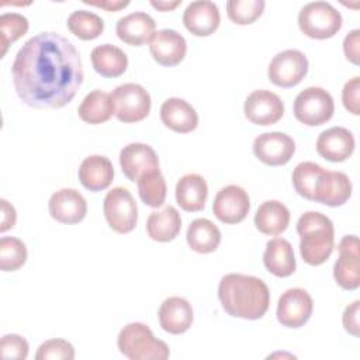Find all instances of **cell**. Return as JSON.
Wrapping results in <instances>:
<instances>
[{
    "instance_id": "obj_1",
    "label": "cell",
    "mask_w": 360,
    "mask_h": 360,
    "mask_svg": "<svg viewBox=\"0 0 360 360\" xmlns=\"http://www.w3.org/2000/svg\"><path fill=\"white\" fill-rule=\"evenodd\" d=\"M11 75L22 103L38 110L69 104L84 77L77 49L58 32H39L30 38L18 49Z\"/></svg>"
},
{
    "instance_id": "obj_2",
    "label": "cell",
    "mask_w": 360,
    "mask_h": 360,
    "mask_svg": "<svg viewBox=\"0 0 360 360\" xmlns=\"http://www.w3.org/2000/svg\"><path fill=\"white\" fill-rule=\"evenodd\" d=\"M218 298L228 315L250 321L260 319L270 305L267 284L259 277L240 273H229L221 278Z\"/></svg>"
},
{
    "instance_id": "obj_3",
    "label": "cell",
    "mask_w": 360,
    "mask_h": 360,
    "mask_svg": "<svg viewBox=\"0 0 360 360\" xmlns=\"http://www.w3.org/2000/svg\"><path fill=\"white\" fill-rule=\"evenodd\" d=\"M300 253L305 263L319 266L325 263L335 248V228L322 212L307 211L297 221Z\"/></svg>"
},
{
    "instance_id": "obj_4",
    "label": "cell",
    "mask_w": 360,
    "mask_h": 360,
    "mask_svg": "<svg viewBox=\"0 0 360 360\" xmlns=\"http://www.w3.org/2000/svg\"><path fill=\"white\" fill-rule=\"evenodd\" d=\"M120 352L131 360H166L169 346L153 336L150 328L142 322L125 325L117 338Z\"/></svg>"
},
{
    "instance_id": "obj_5",
    "label": "cell",
    "mask_w": 360,
    "mask_h": 360,
    "mask_svg": "<svg viewBox=\"0 0 360 360\" xmlns=\"http://www.w3.org/2000/svg\"><path fill=\"white\" fill-rule=\"evenodd\" d=\"M342 14L328 1L307 3L298 13V27L314 39L332 38L342 28Z\"/></svg>"
},
{
    "instance_id": "obj_6",
    "label": "cell",
    "mask_w": 360,
    "mask_h": 360,
    "mask_svg": "<svg viewBox=\"0 0 360 360\" xmlns=\"http://www.w3.org/2000/svg\"><path fill=\"white\" fill-rule=\"evenodd\" d=\"M335 112V103L329 91L311 86L300 91L294 100L295 118L308 127L328 122Z\"/></svg>"
},
{
    "instance_id": "obj_7",
    "label": "cell",
    "mask_w": 360,
    "mask_h": 360,
    "mask_svg": "<svg viewBox=\"0 0 360 360\" xmlns=\"http://www.w3.org/2000/svg\"><path fill=\"white\" fill-rule=\"evenodd\" d=\"M111 97L115 105L114 115L121 122H139L150 112V94L138 83H124L117 86L111 93Z\"/></svg>"
},
{
    "instance_id": "obj_8",
    "label": "cell",
    "mask_w": 360,
    "mask_h": 360,
    "mask_svg": "<svg viewBox=\"0 0 360 360\" xmlns=\"http://www.w3.org/2000/svg\"><path fill=\"white\" fill-rule=\"evenodd\" d=\"M103 211L110 228L118 233H128L136 226L138 207L125 187H114L105 194Z\"/></svg>"
},
{
    "instance_id": "obj_9",
    "label": "cell",
    "mask_w": 360,
    "mask_h": 360,
    "mask_svg": "<svg viewBox=\"0 0 360 360\" xmlns=\"http://www.w3.org/2000/svg\"><path fill=\"white\" fill-rule=\"evenodd\" d=\"M308 72V59L298 49H285L278 52L270 60L267 76L278 87L288 89L297 86Z\"/></svg>"
},
{
    "instance_id": "obj_10",
    "label": "cell",
    "mask_w": 360,
    "mask_h": 360,
    "mask_svg": "<svg viewBox=\"0 0 360 360\" xmlns=\"http://www.w3.org/2000/svg\"><path fill=\"white\" fill-rule=\"evenodd\" d=\"M314 311L312 297L307 290L294 287L284 291L277 302V319L285 328H301L304 326Z\"/></svg>"
},
{
    "instance_id": "obj_11",
    "label": "cell",
    "mask_w": 360,
    "mask_h": 360,
    "mask_svg": "<svg viewBox=\"0 0 360 360\" xmlns=\"http://www.w3.org/2000/svg\"><path fill=\"white\" fill-rule=\"evenodd\" d=\"M294 152L295 142L284 132H264L253 141L255 156L267 166H283L288 163Z\"/></svg>"
},
{
    "instance_id": "obj_12",
    "label": "cell",
    "mask_w": 360,
    "mask_h": 360,
    "mask_svg": "<svg viewBox=\"0 0 360 360\" xmlns=\"http://www.w3.org/2000/svg\"><path fill=\"white\" fill-rule=\"evenodd\" d=\"M243 111L245 117L252 124L266 127L281 120L284 114V103L276 93L259 89L246 97Z\"/></svg>"
},
{
    "instance_id": "obj_13",
    "label": "cell",
    "mask_w": 360,
    "mask_h": 360,
    "mask_svg": "<svg viewBox=\"0 0 360 360\" xmlns=\"http://www.w3.org/2000/svg\"><path fill=\"white\" fill-rule=\"evenodd\" d=\"M250 210L248 193L236 184L222 187L212 202L214 215L224 224L242 222Z\"/></svg>"
},
{
    "instance_id": "obj_14",
    "label": "cell",
    "mask_w": 360,
    "mask_h": 360,
    "mask_svg": "<svg viewBox=\"0 0 360 360\" xmlns=\"http://www.w3.org/2000/svg\"><path fill=\"white\" fill-rule=\"evenodd\" d=\"M339 257L333 266L335 281L343 290H356L360 285L359 276V238L345 235L339 242Z\"/></svg>"
},
{
    "instance_id": "obj_15",
    "label": "cell",
    "mask_w": 360,
    "mask_h": 360,
    "mask_svg": "<svg viewBox=\"0 0 360 360\" xmlns=\"http://www.w3.org/2000/svg\"><path fill=\"white\" fill-rule=\"evenodd\" d=\"M120 165L128 180L138 181L143 174L159 169V158L152 146L132 142L121 149Z\"/></svg>"
},
{
    "instance_id": "obj_16",
    "label": "cell",
    "mask_w": 360,
    "mask_h": 360,
    "mask_svg": "<svg viewBox=\"0 0 360 360\" xmlns=\"http://www.w3.org/2000/svg\"><path fill=\"white\" fill-rule=\"evenodd\" d=\"M51 217L60 224H77L87 214L86 198L75 188H60L55 191L48 202Z\"/></svg>"
},
{
    "instance_id": "obj_17",
    "label": "cell",
    "mask_w": 360,
    "mask_h": 360,
    "mask_svg": "<svg viewBox=\"0 0 360 360\" xmlns=\"http://www.w3.org/2000/svg\"><path fill=\"white\" fill-rule=\"evenodd\" d=\"M352 188V181L346 173L323 170L316 181L312 201L328 207H339L350 198Z\"/></svg>"
},
{
    "instance_id": "obj_18",
    "label": "cell",
    "mask_w": 360,
    "mask_h": 360,
    "mask_svg": "<svg viewBox=\"0 0 360 360\" xmlns=\"http://www.w3.org/2000/svg\"><path fill=\"white\" fill-rule=\"evenodd\" d=\"M149 51L155 62L162 66L179 65L187 52V42L181 34L174 30L163 28L155 32Z\"/></svg>"
},
{
    "instance_id": "obj_19",
    "label": "cell",
    "mask_w": 360,
    "mask_h": 360,
    "mask_svg": "<svg viewBox=\"0 0 360 360\" xmlns=\"http://www.w3.org/2000/svg\"><path fill=\"white\" fill-rule=\"evenodd\" d=\"M218 6L210 0L191 1L183 13L184 27L195 37H208L219 27Z\"/></svg>"
},
{
    "instance_id": "obj_20",
    "label": "cell",
    "mask_w": 360,
    "mask_h": 360,
    "mask_svg": "<svg viewBox=\"0 0 360 360\" xmlns=\"http://www.w3.org/2000/svg\"><path fill=\"white\" fill-rule=\"evenodd\" d=\"M356 141L353 134L345 127H332L319 134L316 152L329 162H343L354 152Z\"/></svg>"
},
{
    "instance_id": "obj_21",
    "label": "cell",
    "mask_w": 360,
    "mask_h": 360,
    "mask_svg": "<svg viewBox=\"0 0 360 360\" xmlns=\"http://www.w3.org/2000/svg\"><path fill=\"white\" fill-rule=\"evenodd\" d=\"M155 30H156L155 20L143 11L129 13L121 17L115 25L117 37L122 42L132 46H142L146 42L152 41L156 32Z\"/></svg>"
},
{
    "instance_id": "obj_22",
    "label": "cell",
    "mask_w": 360,
    "mask_h": 360,
    "mask_svg": "<svg viewBox=\"0 0 360 360\" xmlns=\"http://www.w3.org/2000/svg\"><path fill=\"white\" fill-rule=\"evenodd\" d=\"M162 329L172 335H180L190 329L194 315L191 304L181 297L166 298L158 312Z\"/></svg>"
},
{
    "instance_id": "obj_23",
    "label": "cell",
    "mask_w": 360,
    "mask_h": 360,
    "mask_svg": "<svg viewBox=\"0 0 360 360\" xmlns=\"http://www.w3.org/2000/svg\"><path fill=\"white\" fill-rule=\"evenodd\" d=\"M160 120L169 129L187 134L197 128L198 114L194 107L180 97H169L160 107Z\"/></svg>"
},
{
    "instance_id": "obj_24",
    "label": "cell",
    "mask_w": 360,
    "mask_h": 360,
    "mask_svg": "<svg viewBox=\"0 0 360 360\" xmlns=\"http://www.w3.org/2000/svg\"><path fill=\"white\" fill-rule=\"evenodd\" d=\"M79 180L90 191L105 190L114 179V167L108 158L91 155L83 159L79 166Z\"/></svg>"
},
{
    "instance_id": "obj_25",
    "label": "cell",
    "mask_w": 360,
    "mask_h": 360,
    "mask_svg": "<svg viewBox=\"0 0 360 360\" xmlns=\"http://www.w3.org/2000/svg\"><path fill=\"white\" fill-rule=\"evenodd\" d=\"M174 195L181 210L187 212L201 211L208 197L207 181L197 173H187L179 179Z\"/></svg>"
},
{
    "instance_id": "obj_26",
    "label": "cell",
    "mask_w": 360,
    "mask_h": 360,
    "mask_svg": "<svg viewBox=\"0 0 360 360\" xmlns=\"http://www.w3.org/2000/svg\"><path fill=\"white\" fill-rule=\"evenodd\" d=\"M263 263L276 277L291 276L297 267L291 243L284 238H274L269 240L263 253Z\"/></svg>"
},
{
    "instance_id": "obj_27",
    "label": "cell",
    "mask_w": 360,
    "mask_h": 360,
    "mask_svg": "<svg viewBox=\"0 0 360 360\" xmlns=\"http://www.w3.org/2000/svg\"><path fill=\"white\" fill-rule=\"evenodd\" d=\"M288 224L290 211L283 202L277 200L262 202L255 214V225L257 231L264 235H280L287 229Z\"/></svg>"
},
{
    "instance_id": "obj_28",
    "label": "cell",
    "mask_w": 360,
    "mask_h": 360,
    "mask_svg": "<svg viewBox=\"0 0 360 360\" xmlns=\"http://www.w3.org/2000/svg\"><path fill=\"white\" fill-rule=\"evenodd\" d=\"M93 69L103 77H118L128 68L127 53L111 44H103L96 46L91 53Z\"/></svg>"
},
{
    "instance_id": "obj_29",
    "label": "cell",
    "mask_w": 360,
    "mask_h": 360,
    "mask_svg": "<svg viewBox=\"0 0 360 360\" xmlns=\"http://www.w3.org/2000/svg\"><path fill=\"white\" fill-rule=\"evenodd\" d=\"M181 229V218L173 205H167L160 211H153L146 219L148 236L156 242L173 240Z\"/></svg>"
},
{
    "instance_id": "obj_30",
    "label": "cell",
    "mask_w": 360,
    "mask_h": 360,
    "mask_svg": "<svg viewBox=\"0 0 360 360\" xmlns=\"http://www.w3.org/2000/svg\"><path fill=\"white\" fill-rule=\"evenodd\" d=\"M79 117L87 124H103L115 114V105L110 93L93 90L80 103L77 108Z\"/></svg>"
},
{
    "instance_id": "obj_31",
    "label": "cell",
    "mask_w": 360,
    "mask_h": 360,
    "mask_svg": "<svg viewBox=\"0 0 360 360\" xmlns=\"http://www.w3.org/2000/svg\"><path fill=\"white\" fill-rule=\"evenodd\" d=\"M186 238L191 250L205 255L217 250V248L219 246L221 231L210 219L197 218L188 225Z\"/></svg>"
},
{
    "instance_id": "obj_32",
    "label": "cell",
    "mask_w": 360,
    "mask_h": 360,
    "mask_svg": "<svg viewBox=\"0 0 360 360\" xmlns=\"http://www.w3.org/2000/svg\"><path fill=\"white\" fill-rule=\"evenodd\" d=\"M66 24L69 31L83 41L96 39L104 30L103 18L98 14L87 10H75L68 17Z\"/></svg>"
},
{
    "instance_id": "obj_33",
    "label": "cell",
    "mask_w": 360,
    "mask_h": 360,
    "mask_svg": "<svg viewBox=\"0 0 360 360\" xmlns=\"http://www.w3.org/2000/svg\"><path fill=\"white\" fill-rule=\"evenodd\" d=\"M138 193L141 200L153 208L163 205L166 200L167 186L160 170H153L143 174L138 181Z\"/></svg>"
},
{
    "instance_id": "obj_34",
    "label": "cell",
    "mask_w": 360,
    "mask_h": 360,
    "mask_svg": "<svg viewBox=\"0 0 360 360\" xmlns=\"http://www.w3.org/2000/svg\"><path fill=\"white\" fill-rule=\"evenodd\" d=\"M323 170L325 169L315 162L298 163L292 172V186H294L295 191L301 197L312 201L316 181L321 177V174L323 173Z\"/></svg>"
},
{
    "instance_id": "obj_35",
    "label": "cell",
    "mask_w": 360,
    "mask_h": 360,
    "mask_svg": "<svg viewBox=\"0 0 360 360\" xmlns=\"http://www.w3.org/2000/svg\"><path fill=\"white\" fill-rule=\"evenodd\" d=\"M27 260L25 243L14 236H3L0 239V269L3 271H15L24 266Z\"/></svg>"
},
{
    "instance_id": "obj_36",
    "label": "cell",
    "mask_w": 360,
    "mask_h": 360,
    "mask_svg": "<svg viewBox=\"0 0 360 360\" xmlns=\"http://www.w3.org/2000/svg\"><path fill=\"white\" fill-rule=\"evenodd\" d=\"M264 6V0H229L226 1V14L232 22L246 25L263 14Z\"/></svg>"
},
{
    "instance_id": "obj_37",
    "label": "cell",
    "mask_w": 360,
    "mask_h": 360,
    "mask_svg": "<svg viewBox=\"0 0 360 360\" xmlns=\"http://www.w3.org/2000/svg\"><path fill=\"white\" fill-rule=\"evenodd\" d=\"M28 20L18 13H4L0 15L1 34V58L6 55L10 44L15 42L28 31Z\"/></svg>"
},
{
    "instance_id": "obj_38",
    "label": "cell",
    "mask_w": 360,
    "mask_h": 360,
    "mask_svg": "<svg viewBox=\"0 0 360 360\" xmlns=\"http://www.w3.org/2000/svg\"><path fill=\"white\" fill-rule=\"evenodd\" d=\"M37 360H73L75 347L65 339L45 340L35 354Z\"/></svg>"
},
{
    "instance_id": "obj_39",
    "label": "cell",
    "mask_w": 360,
    "mask_h": 360,
    "mask_svg": "<svg viewBox=\"0 0 360 360\" xmlns=\"http://www.w3.org/2000/svg\"><path fill=\"white\" fill-rule=\"evenodd\" d=\"M1 349V356L3 359H17V360H24L28 356V342L15 333H8L1 338L0 343Z\"/></svg>"
},
{
    "instance_id": "obj_40",
    "label": "cell",
    "mask_w": 360,
    "mask_h": 360,
    "mask_svg": "<svg viewBox=\"0 0 360 360\" xmlns=\"http://www.w3.org/2000/svg\"><path fill=\"white\" fill-rule=\"evenodd\" d=\"M360 77L354 76L353 79L347 80L342 90V101L345 108L352 112L353 115L360 114Z\"/></svg>"
},
{
    "instance_id": "obj_41",
    "label": "cell",
    "mask_w": 360,
    "mask_h": 360,
    "mask_svg": "<svg viewBox=\"0 0 360 360\" xmlns=\"http://www.w3.org/2000/svg\"><path fill=\"white\" fill-rule=\"evenodd\" d=\"M343 52L347 60L354 65L360 62V30H352L343 39Z\"/></svg>"
},
{
    "instance_id": "obj_42",
    "label": "cell",
    "mask_w": 360,
    "mask_h": 360,
    "mask_svg": "<svg viewBox=\"0 0 360 360\" xmlns=\"http://www.w3.org/2000/svg\"><path fill=\"white\" fill-rule=\"evenodd\" d=\"M359 312H360V301L356 300L345 308V312L342 316L345 330L356 338L359 336Z\"/></svg>"
},
{
    "instance_id": "obj_43",
    "label": "cell",
    "mask_w": 360,
    "mask_h": 360,
    "mask_svg": "<svg viewBox=\"0 0 360 360\" xmlns=\"http://www.w3.org/2000/svg\"><path fill=\"white\" fill-rule=\"evenodd\" d=\"M1 225H0V232H6L7 229L13 228L15 225V219H17V214L14 207L6 200L1 198Z\"/></svg>"
},
{
    "instance_id": "obj_44",
    "label": "cell",
    "mask_w": 360,
    "mask_h": 360,
    "mask_svg": "<svg viewBox=\"0 0 360 360\" xmlns=\"http://www.w3.org/2000/svg\"><path fill=\"white\" fill-rule=\"evenodd\" d=\"M84 4L96 6L100 8H104L107 11H118L129 4L128 0H104V1H90V0H83Z\"/></svg>"
},
{
    "instance_id": "obj_45",
    "label": "cell",
    "mask_w": 360,
    "mask_h": 360,
    "mask_svg": "<svg viewBox=\"0 0 360 360\" xmlns=\"http://www.w3.org/2000/svg\"><path fill=\"white\" fill-rule=\"evenodd\" d=\"M180 3H181V0H174V1H156V0H150V6L158 8V10H160V11H172Z\"/></svg>"
}]
</instances>
